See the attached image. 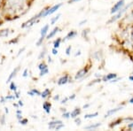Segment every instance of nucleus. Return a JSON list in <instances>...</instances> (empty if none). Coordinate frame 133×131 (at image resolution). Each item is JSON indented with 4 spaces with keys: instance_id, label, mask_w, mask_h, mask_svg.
Here are the masks:
<instances>
[{
    "instance_id": "33",
    "label": "nucleus",
    "mask_w": 133,
    "mask_h": 131,
    "mask_svg": "<svg viewBox=\"0 0 133 131\" xmlns=\"http://www.w3.org/2000/svg\"><path fill=\"white\" fill-rule=\"evenodd\" d=\"M75 122H76V125H81V123H82V120L80 119V118H79V116L78 117H76V118H75Z\"/></svg>"
},
{
    "instance_id": "47",
    "label": "nucleus",
    "mask_w": 133,
    "mask_h": 131,
    "mask_svg": "<svg viewBox=\"0 0 133 131\" xmlns=\"http://www.w3.org/2000/svg\"><path fill=\"white\" fill-rule=\"evenodd\" d=\"M59 98H61V96H59V95H56V96H53V100H54V101H59Z\"/></svg>"
},
{
    "instance_id": "21",
    "label": "nucleus",
    "mask_w": 133,
    "mask_h": 131,
    "mask_svg": "<svg viewBox=\"0 0 133 131\" xmlns=\"http://www.w3.org/2000/svg\"><path fill=\"white\" fill-rule=\"evenodd\" d=\"M98 115V113H88V114L84 115V119H92V118H95Z\"/></svg>"
},
{
    "instance_id": "19",
    "label": "nucleus",
    "mask_w": 133,
    "mask_h": 131,
    "mask_svg": "<svg viewBox=\"0 0 133 131\" xmlns=\"http://www.w3.org/2000/svg\"><path fill=\"white\" fill-rule=\"evenodd\" d=\"M9 31H10V29H8L0 30V37H7L10 34Z\"/></svg>"
},
{
    "instance_id": "46",
    "label": "nucleus",
    "mask_w": 133,
    "mask_h": 131,
    "mask_svg": "<svg viewBox=\"0 0 133 131\" xmlns=\"http://www.w3.org/2000/svg\"><path fill=\"white\" fill-rule=\"evenodd\" d=\"M25 47H23V48L22 49H21V50L20 51H19V52H18V54H17V56H20L21 54V53H22L23 52V51H25Z\"/></svg>"
},
{
    "instance_id": "4",
    "label": "nucleus",
    "mask_w": 133,
    "mask_h": 131,
    "mask_svg": "<svg viewBox=\"0 0 133 131\" xmlns=\"http://www.w3.org/2000/svg\"><path fill=\"white\" fill-rule=\"evenodd\" d=\"M124 5H125V1H124V0H119V1L116 2V3L114 5L113 7L111 8L110 12L112 14L116 13L117 12H119L120 10L123 9V8L124 7Z\"/></svg>"
},
{
    "instance_id": "5",
    "label": "nucleus",
    "mask_w": 133,
    "mask_h": 131,
    "mask_svg": "<svg viewBox=\"0 0 133 131\" xmlns=\"http://www.w3.org/2000/svg\"><path fill=\"white\" fill-rule=\"evenodd\" d=\"M70 81H71V78H70L69 74H64L61 78H59V80L57 81V84L59 86H62V85H65L66 83L70 82Z\"/></svg>"
},
{
    "instance_id": "1",
    "label": "nucleus",
    "mask_w": 133,
    "mask_h": 131,
    "mask_svg": "<svg viewBox=\"0 0 133 131\" xmlns=\"http://www.w3.org/2000/svg\"><path fill=\"white\" fill-rule=\"evenodd\" d=\"M27 0H6L5 10L8 14L20 13L25 9Z\"/></svg>"
},
{
    "instance_id": "10",
    "label": "nucleus",
    "mask_w": 133,
    "mask_h": 131,
    "mask_svg": "<svg viewBox=\"0 0 133 131\" xmlns=\"http://www.w3.org/2000/svg\"><path fill=\"white\" fill-rule=\"evenodd\" d=\"M49 24H46V25H44V27L41 29V31H40V35H41V36L40 37H42V38H45L46 37V36H47V34H48V31H49Z\"/></svg>"
},
{
    "instance_id": "24",
    "label": "nucleus",
    "mask_w": 133,
    "mask_h": 131,
    "mask_svg": "<svg viewBox=\"0 0 133 131\" xmlns=\"http://www.w3.org/2000/svg\"><path fill=\"white\" fill-rule=\"evenodd\" d=\"M45 55H46V49L44 48V50L40 52L39 56H38V59H44V58L45 57Z\"/></svg>"
},
{
    "instance_id": "49",
    "label": "nucleus",
    "mask_w": 133,
    "mask_h": 131,
    "mask_svg": "<svg viewBox=\"0 0 133 131\" xmlns=\"http://www.w3.org/2000/svg\"><path fill=\"white\" fill-rule=\"evenodd\" d=\"M86 22H87V20H82V21H80V22H79V25L83 26V24H84V23H86Z\"/></svg>"
},
{
    "instance_id": "42",
    "label": "nucleus",
    "mask_w": 133,
    "mask_h": 131,
    "mask_svg": "<svg viewBox=\"0 0 133 131\" xmlns=\"http://www.w3.org/2000/svg\"><path fill=\"white\" fill-rule=\"evenodd\" d=\"M14 95H15V98H20V96H21L20 91H14Z\"/></svg>"
},
{
    "instance_id": "62",
    "label": "nucleus",
    "mask_w": 133,
    "mask_h": 131,
    "mask_svg": "<svg viewBox=\"0 0 133 131\" xmlns=\"http://www.w3.org/2000/svg\"><path fill=\"white\" fill-rule=\"evenodd\" d=\"M68 1H69V0H68Z\"/></svg>"
},
{
    "instance_id": "11",
    "label": "nucleus",
    "mask_w": 133,
    "mask_h": 131,
    "mask_svg": "<svg viewBox=\"0 0 133 131\" xmlns=\"http://www.w3.org/2000/svg\"><path fill=\"white\" fill-rule=\"evenodd\" d=\"M43 109L44 110V112L46 113V114H50L51 113V104L48 101H45V102L43 104Z\"/></svg>"
},
{
    "instance_id": "48",
    "label": "nucleus",
    "mask_w": 133,
    "mask_h": 131,
    "mask_svg": "<svg viewBox=\"0 0 133 131\" xmlns=\"http://www.w3.org/2000/svg\"><path fill=\"white\" fill-rule=\"evenodd\" d=\"M18 105H19V106H21V107H22L23 106H24V103H23V101H22V100H19Z\"/></svg>"
},
{
    "instance_id": "58",
    "label": "nucleus",
    "mask_w": 133,
    "mask_h": 131,
    "mask_svg": "<svg viewBox=\"0 0 133 131\" xmlns=\"http://www.w3.org/2000/svg\"><path fill=\"white\" fill-rule=\"evenodd\" d=\"M130 37H131V41L133 42V29H132V31H131V36H130Z\"/></svg>"
},
{
    "instance_id": "18",
    "label": "nucleus",
    "mask_w": 133,
    "mask_h": 131,
    "mask_svg": "<svg viewBox=\"0 0 133 131\" xmlns=\"http://www.w3.org/2000/svg\"><path fill=\"white\" fill-rule=\"evenodd\" d=\"M122 121H123V119H121V118H119V119H117L116 121H113L112 123L109 125V128H115L116 126L118 125H120V124L122 123Z\"/></svg>"
},
{
    "instance_id": "32",
    "label": "nucleus",
    "mask_w": 133,
    "mask_h": 131,
    "mask_svg": "<svg viewBox=\"0 0 133 131\" xmlns=\"http://www.w3.org/2000/svg\"><path fill=\"white\" fill-rule=\"evenodd\" d=\"M5 98H6V100H15L16 99L14 95H7V96H5Z\"/></svg>"
},
{
    "instance_id": "59",
    "label": "nucleus",
    "mask_w": 133,
    "mask_h": 131,
    "mask_svg": "<svg viewBox=\"0 0 133 131\" xmlns=\"http://www.w3.org/2000/svg\"><path fill=\"white\" fill-rule=\"evenodd\" d=\"M14 106H15V107H18V106H19V105H18V104H14Z\"/></svg>"
},
{
    "instance_id": "30",
    "label": "nucleus",
    "mask_w": 133,
    "mask_h": 131,
    "mask_svg": "<svg viewBox=\"0 0 133 131\" xmlns=\"http://www.w3.org/2000/svg\"><path fill=\"white\" fill-rule=\"evenodd\" d=\"M65 128V125H64V123L62 122V123L58 124L56 126V128H55V130H61V128Z\"/></svg>"
},
{
    "instance_id": "44",
    "label": "nucleus",
    "mask_w": 133,
    "mask_h": 131,
    "mask_svg": "<svg viewBox=\"0 0 133 131\" xmlns=\"http://www.w3.org/2000/svg\"><path fill=\"white\" fill-rule=\"evenodd\" d=\"M122 78H120V77H116V78H115V79H113L112 81H110V82H116V81H120L121 80Z\"/></svg>"
},
{
    "instance_id": "23",
    "label": "nucleus",
    "mask_w": 133,
    "mask_h": 131,
    "mask_svg": "<svg viewBox=\"0 0 133 131\" xmlns=\"http://www.w3.org/2000/svg\"><path fill=\"white\" fill-rule=\"evenodd\" d=\"M10 89H11V91H18V89H17V85H16V83L14 82V81H11V83H10Z\"/></svg>"
},
{
    "instance_id": "54",
    "label": "nucleus",
    "mask_w": 133,
    "mask_h": 131,
    "mask_svg": "<svg viewBox=\"0 0 133 131\" xmlns=\"http://www.w3.org/2000/svg\"><path fill=\"white\" fill-rule=\"evenodd\" d=\"M129 80H130V81H133V74L130 77H129Z\"/></svg>"
},
{
    "instance_id": "35",
    "label": "nucleus",
    "mask_w": 133,
    "mask_h": 131,
    "mask_svg": "<svg viewBox=\"0 0 133 131\" xmlns=\"http://www.w3.org/2000/svg\"><path fill=\"white\" fill-rule=\"evenodd\" d=\"M22 76L24 77V78H27V77L29 76V69H28V68H25L24 71H23Z\"/></svg>"
},
{
    "instance_id": "28",
    "label": "nucleus",
    "mask_w": 133,
    "mask_h": 131,
    "mask_svg": "<svg viewBox=\"0 0 133 131\" xmlns=\"http://www.w3.org/2000/svg\"><path fill=\"white\" fill-rule=\"evenodd\" d=\"M0 123H1L2 126L5 125L6 121H5V114H3V115L0 116Z\"/></svg>"
},
{
    "instance_id": "51",
    "label": "nucleus",
    "mask_w": 133,
    "mask_h": 131,
    "mask_svg": "<svg viewBox=\"0 0 133 131\" xmlns=\"http://www.w3.org/2000/svg\"><path fill=\"white\" fill-rule=\"evenodd\" d=\"M17 42H18V38H17V39L16 40H12V41H10V42H9V44H15V43H17Z\"/></svg>"
},
{
    "instance_id": "8",
    "label": "nucleus",
    "mask_w": 133,
    "mask_h": 131,
    "mask_svg": "<svg viewBox=\"0 0 133 131\" xmlns=\"http://www.w3.org/2000/svg\"><path fill=\"white\" fill-rule=\"evenodd\" d=\"M117 76H118V75H117V74H114V73H110V74H108L107 75L103 76V77H102V81H112L113 79L116 78Z\"/></svg>"
},
{
    "instance_id": "52",
    "label": "nucleus",
    "mask_w": 133,
    "mask_h": 131,
    "mask_svg": "<svg viewBox=\"0 0 133 131\" xmlns=\"http://www.w3.org/2000/svg\"><path fill=\"white\" fill-rule=\"evenodd\" d=\"M80 55H81V51L78 50V51H76V55H75V56H76V57H77V56H80Z\"/></svg>"
},
{
    "instance_id": "45",
    "label": "nucleus",
    "mask_w": 133,
    "mask_h": 131,
    "mask_svg": "<svg viewBox=\"0 0 133 131\" xmlns=\"http://www.w3.org/2000/svg\"><path fill=\"white\" fill-rule=\"evenodd\" d=\"M76 94H72L71 96H68V99H69V100H73V99H75V98H76Z\"/></svg>"
},
{
    "instance_id": "55",
    "label": "nucleus",
    "mask_w": 133,
    "mask_h": 131,
    "mask_svg": "<svg viewBox=\"0 0 133 131\" xmlns=\"http://www.w3.org/2000/svg\"><path fill=\"white\" fill-rule=\"evenodd\" d=\"M5 113H9V110H8L7 107H5Z\"/></svg>"
},
{
    "instance_id": "43",
    "label": "nucleus",
    "mask_w": 133,
    "mask_h": 131,
    "mask_svg": "<svg viewBox=\"0 0 133 131\" xmlns=\"http://www.w3.org/2000/svg\"><path fill=\"white\" fill-rule=\"evenodd\" d=\"M6 101H7V100H6L5 96H1V98H0V102H1L2 104H5Z\"/></svg>"
},
{
    "instance_id": "41",
    "label": "nucleus",
    "mask_w": 133,
    "mask_h": 131,
    "mask_svg": "<svg viewBox=\"0 0 133 131\" xmlns=\"http://www.w3.org/2000/svg\"><path fill=\"white\" fill-rule=\"evenodd\" d=\"M16 118L18 121H20L21 119H22V113H16Z\"/></svg>"
},
{
    "instance_id": "57",
    "label": "nucleus",
    "mask_w": 133,
    "mask_h": 131,
    "mask_svg": "<svg viewBox=\"0 0 133 131\" xmlns=\"http://www.w3.org/2000/svg\"><path fill=\"white\" fill-rule=\"evenodd\" d=\"M52 60H51V58L50 57V56H48V62H51Z\"/></svg>"
},
{
    "instance_id": "6",
    "label": "nucleus",
    "mask_w": 133,
    "mask_h": 131,
    "mask_svg": "<svg viewBox=\"0 0 133 131\" xmlns=\"http://www.w3.org/2000/svg\"><path fill=\"white\" fill-rule=\"evenodd\" d=\"M123 106H118V107H116V108H114V109H110V110H108V112H107V113L105 114L104 117H105V118L110 117V116H112L113 114H115V113H117V112L123 110Z\"/></svg>"
},
{
    "instance_id": "9",
    "label": "nucleus",
    "mask_w": 133,
    "mask_h": 131,
    "mask_svg": "<svg viewBox=\"0 0 133 131\" xmlns=\"http://www.w3.org/2000/svg\"><path fill=\"white\" fill-rule=\"evenodd\" d=\"M61 31V29H59V27H55L54 29H52V30H51L50 33L49 34H47V36H46V39L47 40H50L51 38H52L53 36H55V35H56V34L58 33V32H59Z\"/></svg>"
},
{
    "instance_id": "40",
    "label": "nucleus",
    "mask_w": 133,
    "mask_h": 131,
    "mask_svg": "<svg viewBox=\"0 0 133 131\" xmlns=\"http://www.w3.org/2000/svg\"><path fill=\"white\" fill-rule=\"evenodd\" d=\"M58 49L57 48H52V50H51V53H52L53 55H57L58 54Z\"/></svg>"
},
{
    "instance_id": "13",
    "label": "nucleus",
    "mask_w": 133,
    "mask_h": 131,
    "mask_svg": "<svg viewBox=\"0 0 133 131\" xmlns=\"http://www.w3.org/2000/svg\"><path fill=\"white\" fill-rule=\"evenodd\" d=\"M59 123H62L61 121H59V120H55V121H51L48 123V128L49 129H55V128H56V126Z\"/></svg>"
},
{
    "instance_id": "61",
    "label": "nucleus",
    "mask_w": 133,
    "mask_h": 131,
    "mask_svg": "<svg viewBox=\"0 0 133 131\" xmlns=\"http://www.w3.org/2000/svg\"><path fill=\"white\" fill-rule=\"evenodd\" d=\"M1 1H2V0H0V4H1Z\"/></svg>"
},
{
    "instance_id": "16",
    "label": "nucleus",
    "mask_w": 133,
    "mask_h": 131,
    "mask_svg": "<svg viewBox=\"0 0 133 131\" xmlns=\"http://www.w3.org/2000/svg\"><path fill=\"white\" fill-rule=\"evenodd\" d=\"M28 95H29L30 96H40L41 95V92H40L38 89H32L31 91H28Z\"/></svg>"
},
{
    "instance_id": "17",
    "label": "nucleus",
    "mask_w": 133,
    "mask_h": 131,
    "mask_svg": "<svg viewBox=\"0 0 133 131\" xmlns=\"http://www.w3.org/2000/svg\"><path fill=\"white\" fill-rule=\"evenodd\" d=\"M51 89H45L44 91L41 92V95H40V96H41L42 98H47L48 96H50L51 95Z\"/></svg>"
},
{
    "instance_id": "2",
    "label": "nucleus",
    "mask_w": 133,
    "mask_h": 131,
    "mask_svg": "<svg viewBox=\"0 0 133 131\" xmlns=\"http://www.w3.org/2000/svg\"><path fill=\"white\" fill-rule=\"evenodd\" d=\"M132 5H133V2H131V3H130L129 5H126L125 7H123V9L120 10L119 12H116V14H115V15H114V16L112 17V18H111L110 20H109L108 21V24H110V23L115 22V21H116L117 20H119V19L121 18L122 16H123V14L124 13V12H125L126 11H127V10L129 9V8H130Z\"/></svg>"
},
{
    "instance_id": "27",
    "label": "nucleus",
    "mask_w": 133,
    "mask_h": 131,
    "mask_svg": "<svg viewBox=\"0 0 133 131\" xmlns=\"http://www.w3.org/2000/svg\"><path fill=\"white\" fill-rule=\"evenodd\" d=\"M28 122H29V120L26 119V118H22V119H21L20 121H19V123H20L21 125H23V126L27 125Z\"/></svg>"
},
{
    "instance_id": "37",
    "label": "nucleus",
    "mask_w": 133,
    "mask_h": 131,
    "mask_svg": "<svg viewBox=\"0 0 133 131\" xmlns=\"http://www.w3.org/2000/svg\"><path fill=\"white\" fill-rule=\"evenodd\" d=\"M68 100H69V99H68V96H66V98H64L63 99H62V100L61 101V105H64V104H66V103L68 102Z\"/></svg>"
},
{
    "instance_id": "22",
    "label": "nucleus",
    "mask_w": 133,
    "mask_h": 131,
    "mask_svg": "<svg viewBox=\"0 0 133 131\" xmlns=\"http://www.w3.org/2000/svg\"><path fill=\"white\" fill-rule=\"evenodd\" d=\"M61 16V13H59V14H57L55 17H53V18H51V25H54L55 23L57 22L58 20H59V17Z\"/></svg>"
},
{
    "instance_id": "15",
    "label": "nucleus",
    "mask_w": 133,
    "mask_h": 131,
    "mask_svg": "<svg viewBox=\"0 0 133 131\" xmlns=\"http://www.w3.org/2000/svg\"><path fill=\"white\" fill-rule=\"evenodd\" d=\"M101 126V123L100 122H97V123H94V124H91V125H88L86 127H84V129L87 130H91V129H97L98 127Z\"/></svg>"
},
{
    "instance_id": "25",
    "label": "nucleus",
    "mask_w": 133,
    "mask_h": 131,
    "mask_svg": "<svg viewBox=\"0 0 133 131\" xmlns=\"http://www.w3.org/2000/svg\"><path fill=\"white\" fill-rule=\"evenodd\" d=\"M49 74V68L47 67L45 69H43V70H40V74H39V76H44L45 75V74Z\"/></svg>"
},
{
    "instance_id": "53",
    "label": "nucleus",
    "mask_w": 133,
    "mask_h": 131,
    "mask_svg": "<svg viewBox=\"0 0 133 131\" xmlns=\"http://www.w3.org/2000/svg\"><path fill=\"white\" fill-rule=\"evenodd\" d=\"M77 1H79V0H69V4H72V3H76V2H77Z\"/></svg>"
},
{
    "instance_id": "56",
    "label": "nucleus",
    "mask_w": 133,
    "mask_h": 131,
    "mask_svg": "<svg viewBox=\"0 0 133 131\" xmlns=\"http://www.w3.org/2000/svg\"><path fill=\"white\" fill-rule=\"evenodd\" d=\"M129 102H130V104H133V96H132V98H130V100H129Z\"/></svg>"
},
{
    "instance_id": "3",
    "label": "nucleus",
    "mask_w": 133,
    "mask_h": 131,
    "mask_svg": "<svg viewBox=\"0 0 133 131\" xmlns=\"http://www.w3.org/2000/svg\"><path fill=\"white\" fill-rule=\"evenodd\" d=\"M89 69H90V66H84L83 68L82 69H80L78 71V72L76 74V76H75V80H83V78L85 77V75L88 74V72H89Z\"/></svg>"
},
{
    "instance_id": "7",
    "label": "nucleus",
    "mask_w": 133,
    "mask_h": 131,
    "mask_svg": "<svg viewBox=\"0 0 133 131\" xmlns=\"http://www.w3.org/2000/svg\"><path fill=\"white\" fill-rule=\"evenodd\" d=\"M20 71V66H17V67L14 68V70H12V72L11 73V74H9V76H8V78H7V80H6V83H9L12 81V79L14 78L16 75H17V74H18V72Z\"/></svg>"
},
{
    "instance_id": "20",
    "label": "nucleus",
    "mask_w": 133,
    "mask_h": 131,
    "mask_svg": "<svg viewBox=\"0 0 133 131\" xmlns=\"http://www.w3.org/2000/svg\"><path fill=\"white\" fill-rule=\"evenodd\" d=\"M62 42V39L61 37H58L56 40L53 42V48H59V46H61V44Z\"/></svg>"
},
{
    "instance_id": "12",
    "label": "nucleus",
    "mask_w": 133,
    "mask_h": 131,
    "mask_svg": "<svg viewBox=\"0 0 133 131\" xmlns=\"http://www.w3.org/2000/svg\"><path fill=\"white\" fill-rule=\"evenodd\" d=\"M81 112H82V110H81L79 107H76V108H75L74 110H73L71 113H70V117L73 118V119L78 117V116L81 114Z\"/></svg>"
},
{
    "instance_id": "60",
    "label": "nucleus",
    "mask_w": 133,
    "mask_h": 131,
    "mask_svg": "<svg viewBox=\"0 0 133 131\" xmlns=\"http://www.w3.org/2000/svg\"><path fill=\"white\" fill-rule=\"evenodd\" d=\"M61 111H62V112H63V113H64V112H66V109H65V108H64V109H61Z\"/></svg>"
},
{
    "instance_id": "14",
    "label": "nucleus",
    "mask_w": 133,
    "mask_h": 131,
    "mask_svg": "<svg viewBox=\"0 0 133 131\" xmlns=\"http://www.w3.org/2000/svg\"><path fill=\"white\" fill-rule=\"evenodd\" d=\"M76 36H77V32H76V31H75V30H71V31H69L68 34H66V36H65V38L63 39V41L69 40V39H73V38H75Z\"/></svg>"
},
{
    "instance_id": "39",
    "label": "nucleus",
    "mask_w": 133,
    "mask_h": 131,
    "mask_svg": "<svg viewBox=\"0 0 133 131\" xmlns=\"http://www.w3.org/2000/svg\"><path fill=\"white\" fill-rule=\"evenodd\" d=\"M127 128H129V129H132V128H133V121L129 122L128 125H127Z\"/></svg>"
},
{
    "instance_id": "36",
    "label": "nucleus",
    "mask_w": 133,
    "mask_h": 131,
    "mask_svg": "<svg viewBox=\"0 0 133 131\" xmlns=\"http://www.w3.org/2000/svg\"><path fill=\"white\" fill-rule=\"evenodd\" d=\"M102 81V79H100V78H98V79H96V80H94V81H91V83L89 84V86H91V85H93V84H95V83H98V82H100V81Z\"/></svg>"
},
{
    "instance_id": "31",
    "label": "nucleus",
    "mask_w": 133,
    "mask_h": 131,
    "mask_svg": "<svg viewBox=\"0 0 133 131\" xmlns=\"http://www.w3.org/2000/svg\"><path fill=\"white\" fill-rule=\"evenodd\" d=\"M71 51H72V46L71 45L68 46V47H66V54L68 56H69L70 53H71Z\"/></svg>"
},
{
    "instance_id": "50",
    "label": "nucleus",
    "mask_w": 133,
    "mask_h": 131,
    "mask_svg": "<svg viewBox=\"0 0 133 131\" xmlns=\"http://www.w3.org/2000/svg\"><path fill=\"white\" fill-rule=\"evenodd\" d=\"M90 106H91V104H86V105H84V106H83V109H87V108H89Z\"/></svg>"
},
{
    "instance_id": "26",
    "label": "nucleus",
    "mask_w": 133,
    "mask_h": 131,
    "mask_svg": "<svg viewBox=\"0 0 133 131\" xmlns=\"http://www.w3.org/2000/svg\"><path fill=\"white\" fill-rule=\"evenodd\" d=\"M47 67H48V66H47L44 62H42V63H40L39 65H38V69L39 70L45 69V68H47Z\"/></svg>"
},
{
    "instance_id": "29",
    "label": "nucleus",
    "mask_w": 133,
    "mask_h": 131,
    "mask_svg": "<svg viewBox=\"0 0 133 131\" xmlns=\"http://www.w3.org/2000/svg\"><path fill=\"white\" fill-rule=\"evenodd\" d=\"M62 117L64 118V119H69L70 118V113L69 112H68V111H66V112H64L63 113H62Z\"/></svg>"
},
{
    "instance_id": "34",
    "label": "nucleus",
    "mask_w": 133,
    "mask_h": 131,
    "mask_svg": "<svg viewBox=\"0 0 133 131\" xmlns=\"http://www.w3.org/2000/svg\"><path fill=\"white\" fill-rule=\"evenodd\" d=\"M88 33H89V29H84V30H83V33H82V36L83 38H88Z\"/></svg>"
},
{
    "instance_id": "38",
    "label": "nucleus",
    "mask_w": 133,
    "mask_h": 131,
    "mask_svg": "<svg viewBox=\"0 0 133 131\" xmlns=\"http://www.w3.org/2000/svg\"><path fill=\"white\" fill-rule=\"evenodd\" d=\"M133 121V118L131 117H130V118H124V119H123V121H128V123L129 122H130V121Z\"/></svg>"
}]
</instances>
